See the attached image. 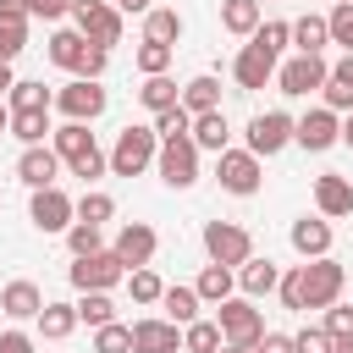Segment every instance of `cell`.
I'll return each mask as SVG.
<instances>
[{
	"label": "cell",
	"mask_w": 353,
	"mask_h": 353,
	"mask_svg": "<svg viewBox=\"0 0 353 353\" xmlns=\"http://www.w3.org/2000/svg\"><path fill=\"white\" fill-rule=\"evenodd\" d=\"M171 55H176V44H160V39H143V44L132 50V66H138L143 77H154V72H171Z\"/></svg>",
	"instance_id": "35"
},
{
	"label": "cell",
	"mask_w": 353,
	"mask_h": 353,
	"mask_svg": "<svg viewBox=\"0 0 353 353\" xmlns=\"http://www.w3.org/2000/svg\"><path fill=\"white\" fill-rule=\"evenodd\" d=\"M72 6H77V0H28V11H33V17H44V22L72 17Z\"/></svg>",
	"instance_id": "49"
},
{
	"label": "cell",
	"mask_w": 353,
	"mask_h": 353,
	"mask_svg": "<svg viewBox=\"0 0 353 353\" xmlns=\"http://www.w3.org/2000/svg\"><path fill=\"white\" fill-rule=\"evenodd\" d=\"M193 287H199V298H204V303L215 309V303H226V298H232V287H237V270H232V265H215V259H210V265L199 270V281H193Z\"/></svg>",
	"instance_id": "28"
},
{
	"label": "cell",
	"mask_w": 353,
	"mask_h": 353,
	"mask_svg": "<svg viewBox=\"0 0 353 353\" xmlns=\"http://www.w3.org/2000/svg\"><path fill=\"white\" fill-rule=\"evenodd\" d=\"M325 44H331V22H325V17H314V11H309V17H298V22H292V50L320 55Z\"/></svg>",
	"instance_id": "31"
},
{
	"label": "cell",
	"mask_w": 353,
	"mask_h": 353,
	"mask_svg": "<svg viewBox=\"0 0 353 353\" xmlns=\"http://www.w3.org/2000/svg\"><path fill=\"white\" fill-rule=\"evenodd\" d=\"M276 298L298 314L303 303H309V281H303V265H292V270H281V287H276Z\"/></svg>",
	"instance_id": "42"
},
{
	"label": "cell",
	"mask_w": 353,
	"mask_h": 353,
	"mask_svg": "<svg viewBox=\"0 0 353 353\" xmlns=\"http://www.w3.org/2000/svg\"><path fill=\"white\" fill-rule=\"evenodd\" d=\"M77 320H83V325H110V320H116L110 292H83V298H77Z\"/></svg>",
	"instance_id": "40"
},
{
	"label": "cell",
	"mask_w": 353,
	"mask_h": 353,
	"mask_svg": "<svg viewBox=\"0 0 353 353\" xmlns=\"http://www.w3.org/2000/svg\"><path fill=\"white\" fill-rule=\"evenodd\" d=\"M259 22H265V6L259 0H221V28L232 39H254Z\"/></svg>",
	"instance_id": "24"
},
{
	"label": "cell",
	"mask_w": 353,
	"mask_h": 353,
	"mask_svg": "<svg viewBox=\"0 0 353 353\" xmlns=\"http://www.w3.org/2000/svg\"><path fill=\"white\" fill-rule=\"evenodd\" d=\"M77 221H94V226L116 221V199H110V193H99V188H88V193L77 199Z\"/></svg>",
	"instance_id": "38"
},
{
	"label": "cell",
	"mask_w": 353,
	"mask_h": 353,
	"mask_svg": "<svg viewBox=\"0 0 353 353\" xmlns=\"http://www.w3.org/2000/svg\"><path fill=\"white\" fill-rule=\"evenodd\" d=\"M193 143H199V154H204V149H210V154L232 149V127H226V110H204V116H193Z\"/></svg>",
	"instance_id": "26"
},
{
	"label": "cell",
	"mask_w": 353,
	"mask_h": 353,
	"mask_svg": "<svg viewBox=\"0 0 353 353\" xmlns=\"http://www.w3.org/2000/svg\"><path fill=\"white\" fill-rule=\"evenodd\" d=\"M39 342L22 331V325H11V331H0V353H33Z\"/></svg>",
	"instance_id": "50"
},
{
	"label": "cell",
	"mask_w": 353,
	"mask_h": 353,
	"mask_svg": "<svg viewBox=\"0 0 353 353\" xmlns=\"http://www.w3.org/2000/svg\"><path fill=\"white\" fill-rule=\"evenodd\" d=\"M44 303H50V298H44V292H39V281H28V276H17V281H6V287H0V314H6V320H17V325H22V320H39V309H44Z\"/></svg>",
	"instance_id": "20"
},
{
	"label": "cell",
	"mask_w": 353,
	"mask_h": 353,
	"mask_svg": "<svg viewBox=\"0 0 353 353\" xmlns=\"http://www.w3.org/2000/svg\"><path fill=\"white\" fill-rule=\"evenodd\" d=\"M149 127H154V132H160V143H165V138H188V132H193V116H188L182 105H171V110H160Z\"/></svg>",
	"instance_id": "44"
},
{
	"label": "cell",
	"mask_w": 353,
	"mask_h": 353,
	"mask_svg": "<svg viewBox=\"0 0 353 353\" xmlns=\"http://www.w3.org/2000/svg\"><path fill=\"white\" fill-rule=\"evenodd\" d=\"M110 6H116V0H110Z\"/></svg>",
	"instance_id": "59"
},
{
	"label": "cell",
	"mask_w": 353,
	"mask_h": 353,
	"mask_svg": "<svg viewBox=\"0 0 353 353\" xmlns=\"http://www.w3.org/2000/svg\"><path fill=\"white\" fill-rule=\"evenodd\" d=\"M276 66H281V55H270V50H259V44L248 39V44L237 50V61H232V77H237L243 94H254V88L276 83Z\"/></svg>",
	"instance_id": "15"
},
{
	"label": "cell",
	"mask_w": 353,
	"mask_h": 353,
	"mask_svg": "<svg viewBox=\"0 0 353 353\" xmlns=\"http://www.w3.org/2000/svg\"><path fill=\"white\" fill-rule=\"evenodd\" d=\"M110 248H116V259H121L127 270H138V265H149V259L160 254V232H154L149 221H127Z\"/></svg>",
	"instance_id": "17"
},
{
	"label": "cell",
	"mask_w": 353,
	"mask_h": 353,
	"mask_svg": "<svg viewBox=\"0 0 353 353\" xmlns=\"http://www.w3.org/2000/svg\"><path fill=\"white\" fill-rule=\"evenodd\" d=\"M143 39L176 44V39H182V11H176V6H154V11L143 17Z\"/></svg>",
	"instance_id": "34"
},
{
	"label": "cell",
	"mask_w": 353,
	"mask_h": 353,
	"mask_svg": "<svg viewBox=\"0 0 353 353\" xmlns=\"http://www.w3.org/2000/svg\"><path fill=\"white\" fill-rule=\"evenodd\" d=\"M254 44L270 50V55H281V50L292 44V22H259V28H254Z\"/></svg>",
	"instance_id": "45"
},
{
	"label": "cell",
	"mask_w": 353,
	"mask_h": 353,
	"mask_svg": "<svg viewBox=\"0 0 353 353\" xmlns=\"http://www.w3.org/2000/svg\"><path fill=\"white\" fill-rule=\"evenodd\" d=\"M72 28H77L88 44H99V50L121 44V11H116L110 0H77V6H72Z\"/></svg>",
	"instance_id": "7"
},
{
	"label": "cell",
	"mask_w": 353,
	"mask_h": 353,
	"mask_svg": "<svg viewBox=\"0 0 353 353\" xmlns=\"http://www.w3.org/2000/svg\"><path fill=\"white\" fill-rule=\"evenodd\" d=\"M138 105H143L149 116H160V110L182 105V88H176V77H171V72H154V77H143V88H138Z\"/></svg>",
	"instance_id": "25"
},
{
	"label": "cell",
	"mask_w": 353,
	"mask_h": 353,
	"mask_svg": "<svg viewBox=\"0 0 353 353\" xmlns=\"http://www.w3.org/2000/svg\"><path fill=\"white\" fill-rule=\"evenodd\" d=\"M28 221H33L44 237H50V232H66V226L77 221V199H66V193H61V182H55V188H33Z\"/></svg>",
	"instance_id": "12"
},
{
	"label": "cell",
	"mask_w": 353,
	"mask_h": 353,
	"mask_svg": "<svg viewBox=\"0 0 353 353\" xmlns=\"http://www.w3.org/2000/svg\"><path fill=\"white\" fill-rule=\"evenodd\" d=\"M0 132H11V105L0 99Z\"/></svg>",
	"instance_id": "57"
},
{
	"label": "cell",
	"mask_w": 353,
	"mask_h": 353,
	"mask_svg": "<svg viewBox=\"0 0 353 353\" xmlns=\"http://www.w3.org/2000/svg\"><path fill=\"white\" fill-rule=\"evenodd\" d=\"M292 143H298V149H309V154H325V149H336V143H342V116H336L331 105H314V110H303V116L292 121Z\"/></svg>",
	"instance_id": "9"
},
{
	"label": "cell",
	"mask_w": 353,
	"mask_h": 353,
	"mask_svg": "<svg viewBox=\"0 0 353 353\" xmlns=\"http://www.w3.org/2000/svg\"><path fill=\"white\" fill-rule=\"evenodd\" d=\"M94 353H132V325H121V320L94 325Z\"/></svg>",
	"instance_id": "41"
},
{
	"label": "cell",
	"mask_w": 353,
	"mask_h": 353,
	"mask_svg": "<svg viewBox=\"0 0 353 353\" xmlns=\"http://www.w3.org/2000/svg\"><path fill=\"white\" fill-rule=\"evenodd\" d=\"M116 11H121V17H149L154 0H116Z\"/></svg>",
	"instance_id": "54"
},
{
	"label": "cell",
	"mask_w": 353,
	"mask_h": 353,
	"mask_svg": "<svg viewBox=\"0 0 353 353\" xmlns=\"http://www.w3.org/2000/svg\"><path fill=\"white\" fill-rule=\"evenodd\" d=\"M154 171H160L165 188H193L199 182V143H193V132L188 138H165L160 154H154Z\"/></svg>",
	"instance_id": "10"
},
{
	"label": "cell",
	"mask_w": 353,
	"mask_h": 353,
	"mask_svg": "<svg viewBox=\"0 0 353 353\" xmlns=\"http://www.w3.org/2000/svg\"><path fill=\"white\" fill-rule=\"evenodd\" d=\"M336 342H331V331L325 325H303L298 336H292V353H331Z\"/></svg>",
	"instance_id": "48"
},
{
	"label": "cell",
	"mask_w": 353,
	"mask_h": 353,
	"mask_svg": "<svg viewBox=\"0 0 353 353\" xmlns=\"http://www.w3.org/2000/svg\"><path fill=\"white\" fill-rule=\"evenodd\" d=\"M325 77H331V66H325V55H287L281 66H276V88L287 94V99H309V94H320L325 88Z\"/></svg>",
	"instance_id": "5"
},
{
	"label": "cell",
	"mask_w": 353,
	"mask_h": 353,
	"mask_svg": "<svg viewBox=\"0 0 353 353\" xmlns=\"http://www.w3.org/2000/svg\"><path fill=\"white\" fill-rule=\"evenodd\" d=\"M342 143H347V149H353V110H347V116H342Z\"/></svg>",
	"instance_id": "56"
},
{
	"label": "cell",
	"mask_w": 353,
	"mask_h": 353,
	"mask_svg": "<svg viewBox=\"0 0 353 353\" xmlns=\"http://www.w3.org/2000/svg\"><path fill=\"white\" fill-rule=\"evenodd\" d=\"M182 110H188V116H204V110H221V83H215L210 72H199V77H188V83H182Z\"/></svg>",
	"instance_id": "27"
},
{
	"label": "cell",
	"mask_w": 353,
	"mask_h": 353,
	"mask_svg": "<svg viewBox=\"0 0 353 353\" xmlns=\"http://www.w3.org/2000/svg\"><path fill=\"white\" fill-rule=\"evenodd\" d=\"M204 254L215 259V265H243V259H254V237H248V226H237V221H204Z\"/></svg>",
	"instance_id": "11"
},
{
	"label": "cell",
	"mask_w": 353,
	"mask_h": 353,
	"mask_svg": "<svg viewBox=\"0 0 353 353\" xmlns=\"http://www.w3.org/2000/svg\"><path fill=\"white\" fill-rule=\"evenodd\" d=\"M33 325H39V336H44V342H66V336L77 331V303H44Z\"/></svg>",
	"instance_id": "29"
},
{
	"label": "cell",
	"mask_w": 353,
	"mask_h": 353,
	"mask_svg": "<svg viewBox=\"0 0 353 353\" xmlns=\"http://www.w3.org/2000/svg\"><path fill=\"white\" fill-rule=\"evenodd\" d=\"M17 176H22L28 188H55V176H61L55 143H28V149L17 154Z\"/></svg>",
	"instance_id": "19"
},
{
	"label": "cell",
	"mask_w": 353,
	"mask_h": 353,
	"mask_svg": "<svg viewBox=\"0 0 353 353\" xmlns=\"http://www.w3.org/2000/svg\"><path fill=\"white\" fill-rule=\"evenodd\" d=\"M127 292H132V303H160L165 281H160L149 265H138V270H127Z\"/></svg>",
	"instance_id": "39"
},
{
	"label": "cell",
	"mask_w": 353,
	"mask_h": 353,
	"mask_svg": "<svg viewBox=\"0 0 353 353\" xmlns=\"http://www.w3.org/2000/svg\"><path fill=\"white\" fill-rule=\"evenodd\" d=\"M226 347V336H221V320H188L182 325V353H221Z\"/></svg>",
	"instance_id": "30"
},
{
	"label": "cell",
	"mask_w": 353,
	"mask_h": 353,
	"mask_svg": "<svg viewBox=\"0 0 353 353\" xmlns=\"http://www.w3.org/2000/svg\"><path fill=\"white\" fill-rule=\"evenodd\" d=\"M215 320H221L226 353H254L259 336H265V314L254 309V298H226V303H215Z\"/></svg>",
	"instance_id": "2"
},
{
	"label": "cell",
	"mask_w": 353,
	"mask_h": 353,
	"mask_svg": "<svg viewBox=\"0 0 353 353\" xmlns=\"http://www.w3.org/2000/svg\"><path fill=\"white\" fill-rule=\"evenodd\" d=\"M254 353H292V336H281V331H265Z\"/></svg>",
	"instance_id": "51"
},
{
	"label": "cell",
	"mask_w": 353,
	"mask_h": 353,
	"mask_svg": "<svg viewBox=\"0 0 353 353\" xmlns=\"http://www.w3.org/2000/svg\"><path fill=\"white\" fill-rule=\"evenodd\" d=\"M0 17H6V22H28L33 11H28V0H0Z\"/></svg>",
	"instance_id": "52"
},
{
	"label": "cell",
	"mask_w": 353,
	"mask_h": 353,
	"mask_svg": "<svg viewBox=\"0 0 353 353\" xmlns=\"http://www.w3.org/2000/svg\"><path fill=\"white\" fill-rule=\"evenodd\" d=\"M325 22H331V44H342V50L353 55V0H336V6L325 11Z\"/></svg>",
	"instance_id": "43"
},
{
	"label": "cell",
	"mask_w": 353,
	"mask_h": 353,
	"mask_svg": "<svg viewBox=\"0 0 353 353\" xmlns=\"http://www.w3.org/2000/svg\"><path fill=\"white\" fill-rule=\"evenodd\" d=\"M287 143H292V116H287V110H259V116L248 121V149H254L259 160L281 154Z\"/></svg>",
	"instance_id": "14"
},
{
	"label": "cell",
	"mask_w": 353,
	"mask_h": 353,
	"mask_svg": "<svg viewBox=\"0 0 353 353\" xmlns=\"http://www.w3.org/2000/svg\"><path fill=\"white\" fill-rule=\"evenodd\" d=\"M314 210H320L325 221L353 215V182L336 176V171H320V176H314Z\"/></svg>",
	"instance_id": "21"
},
{
	"label": "cell",
	"mask_w": 353,
	"mask_h": 353,
	"mask_svg": "<svg viewBox=\"0 0 353 353\" xmlns=\"http://www.w3.org/2000/svg\"><path fill=\"white\" fill-rule=\"evenodd\" d=\"M215 182H221L226 193H237V199H254L259 182H265V165H259L254 149H221V154H215Z\"/></svg>",
	"instance_id": "6"
},
{
	"label": "cell",
	"mask_w": 353,
	"mask_h": 353,
	"mask_svg": "<svg viewBox=\"0 0 353 353\" xmlns=\"http://www.w3.org/2000/svg\"><path fill=\"white\" fill-rule=\"evenodd\" d=\"M105 105H110V94H105L99 77H72V83L55 94V110H61L66 121H99Z\"/></svg>",
	"instance_id": "8"
},
{
	"label": "cell",
	"mask_w": 353,
	"mask_h": 353,
	"mask_svg": "<svg viewBox=\"0 0 353 353\" xmlns=\"http://www.w3.org/2000/svg\"><path fill=\"white\" fill-rule=\"evenodd\" d=\"M303 281H309V303H303V309H331V303L342 298V287H347V270H342L331 254H320V259L303 265Z\"/></svg>",
	"instance_id": "13"
},
{
	"label": "cell",
	"mask_w": 353,
	"mask_h": 353,
	"mask_svg": "<svg viewBox=\"0 0 353 353\" xmlns=\"http://www.w3.org/2000/svg\"><path fill=\"white\" fill-rule=\"evenodd\" d=\"M28 50V22H6L0 17V61H17Z\"/></svg>",
	"instance_id": "47"
},
{
	"label": "cell",
	"mask_w": 353,
	"mask_h": 353,
	"mask_svg": "<svg viewBox=\"0 0 353 353\" xmlns=\"http://www.w3.org/2000/svg\"><path fill=\"white\" fill-rule=\"evenodd\" d=\"M160 154V132L154 127H121L110 143V176H143Z\"/></svg>",
	"instance_id": "3"
},
{
	"label": "cell",
	"mask_w": 353,
	"mask_h": 353,
	"mask_svg": "<svg viewBox=\"0 0 353 353\" xmlns=\"http://www.w3.org/2000/svg\"><path fill=\"white\" fill-rule=\"evenodd\" d=\"M132 353H182V325L165 314L132 320Z\"/></svg>",
	"instance_id": "18"
},
{
	"label": "cell",
	"mask_w": 353,
	"mask_h": 353,
	"mask_svg": "<svg viewBox=\"0 0 353 353\" xmlns=\"http://www.w3.org/2000/svg\"><path fill=\"white\" fill-rule=\"evenodd\" d=\"M66 281H72L77 292H110V287H121V281H127V265L116 259V248L77 254V259L66 265Z\"/></svg>",
	"instance_id": "4"
},
{
	"label": "cell",
	"mask_w": 353,
	"mask_h": 353,
	"mask_svg": "<svg viewBox=\"0 0 353 353\" xmlns=\"http://www.w3.org/2000/svg\"><path fill=\"white\" fill-rule=\"evenodd\" d=\"M44 55H50L61 72H72V77H77V66H83V55H88V39H83L77 28H55V33H50V44H44Z\"/></svg>",
	"instance_id": "23"
},
{
	"label": "cell",
	"mask_w": 353,
	"mask_h": 353,
	"mask_svg": "<svg viewBox=\"0 0 353 353\" xmlns=\"http://www.w3.org/2000/svg\"><path fill=\"white\" fill-rule=\"evenodd\" d=\"M55 127H50V110H11V138L28 149V143H44Z\"/></svg>",
	"instance_id": "33"
},
{
	"label": "cell",
	"mask_w": 353,
	"mask_h": 353,
	"mask_svg": "<svg viewBox=\"0 0 353 353\" xmlns=\"http://www.w3.org/2000/svg\"><path fill=\"white\" fill-rule=\"evenodd\" d=\"M331 353H353V336H347V342H336V347H331Z\"/></svg>",
	"instance_id": "58"
},
{
	"label": "cell",
	"mask_w": 353,
	"mask_h": 353,
	"mask_svg": "<svg viewBox=\"0 0 353 353\" xmlns=\"http://www.w3.org/2000/svg\"><path fill=\"white\" fill-rule=\"evenodd\" d=\"M11 88H17V77H11V61H0V99H6Z\"/></svg>",
	"instance_id": "55"
},
{
	"label": "cell",
	"mask_w": 353,
	"mask_h": 353,
	"mask_svg": "<svg viewBox=\"0 0 353 353\" xmlns=\"http://www.w3.org/2000/svg\"><path fill=\"white\" fill-rule=\"evenodd\" d=\"M50 143H55L61 165H66L72 176H83V182H94V176H105V171H110V154L94 143L88 121H61V127L50 132Z\"/></svg>",
	"instance_id": "1"
},
{
	"label": "cell",
	"mask_w": 353,
	"mask_h": 353,
	"mask_svg": "<svg viewBox=\"0 0 353 353\" xmlns=\"http://www.w3.org/2000/svg\"><path fill=\"white\" fill-rule=\"evenodd\" d=\"M66 248H72V259H77V254H99V248H105V226L72 221V226H66Z\"/></svg>",
	"instance_id": "37"
},
{
	"label": "cell",
	"mask_w": 353,
	"mask_h": 353,
	"mask_svg": "<svg viewBox=\"0 0 353 353\" xmlns=\"http://www.w3.org/2000/svg\"><path fill=\"white\" fill-rule=\"evenodd\" d=\"M320 325L331 331V342H347V336H353V303H342V298H336V303L325 309V320H320Z\"/></svg>",
	"instance_id": "46"
},
{
	"label": "cell",
	"mask_w": 353,
	"mask_h": 353,
	"mask_svg": "<svg viewBox=\"0 0 353 353\" xmlns=\"http://www.w3.org/2000/svg\"><path fill=\"white\" fill-rule=\"evenodd\" d=\"M160 309H165V320L188 325V320H199L204 298H199V287H165V292H160Z\"/></svg>",
	"instance_id": "32"
},
{
	"label": "cell",
	"mask_w": 353,
	"mask_h": 353,
	"mask_svg": "<svg viewBox=\"0 0 353 353\" xmlns=\"http://www.w3.org/2000/svg\"><path fill=\"white\" fill-rule=\"evenodd\" d=\"M331 83H342V88H353V55H342V61L331 66Z\"/></svg>",
	"instance_id": "53"
},
{
	"label": "cell",
	"mask_w": 353,
	"mask_h": 353,
	"mask_svg": "<svg viewBox=\"0 0 353 353\" xmlns=\"http://www.w3.org/2000/svg\"><path fill=\"white\" fill-rule=\"evenodd\" d=\"M6 105H11V110H55V94H50L44 83H17V88L6 94Z\"/></svg>",
	"instance_id": "36"
},
{
	"label": "cell",
	"mask_w": 353,
	"mask_h": 353,
	"mask_svg": "<svg viewBox=\"0 0 353 353\" xmlns=\"http://www.w3.org/2000/svg\"><path fill=\"white\" fill-rule=\"evenodd\" d=\"M237 287H243V298H265V292H276L281 287V265L276 259H243L237 265Z\"/></svg>",
	"instance_id": "22"
},
{
	"label": "cell",
	"mask_w": 353,
	"mask_h": 353,
	"mask_svg": "<svg viewBox=\"0 0 353 353\" xmlns=\"http://www.w3.org/2000/svg\"><path fill=\"white\" fill-rule=\"evenodd\" d=\"M287 243H292V254H298V259H320V254H331L336 232H331V221L314 210V215H298V221L287 226Z\"/></svg>",
	"instance_id": "16"
}]
</instances>
